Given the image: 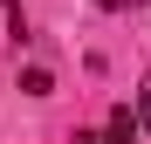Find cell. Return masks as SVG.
Instances as JSON below:
<instances>
[{"mask_svg": "<svg viewBox=\"0 0 151 144\" xmlns=\"http://www.w3.org/2000/svg\"><path fill=\"white\" fill-rule=\"evenodd\" d=\"M131 137H137V117H131V103H117V110H110V137H103V144H131Z\"/></svg>", "mask_w": 151, "mask_h": 144, "instance_id": "1", "label": "cell"}, {"mask_svg": "<svg viewBox=\"0 0 151 144\" xmlns=\"http://www.w3.org/2000/svg\"><path fill=\"white\" fill-rule=\"evenodd\" d=\"M21 89H28V96H48V89H55V76H48V69H28V76H21Z\"/></svg>", "mask_w": 151, "mask_h": 144, "instance_id": "2", "label": "cell"}, {"mask_svg": "<svg viewBox=\"0 0 151 144\" xmlns=\"http://www.w3.org/2000/svg\"><path fill=\"white\" fill-rule=\"evenodd\" d=\"M137 117H144V124H151V76H144V96H137Z\"/></svg>", "mask_w": 151, "mask_h": 144, "instance_id": "3", "label": "cell"}, {"mask_svg": "<svg viewBox=\"0 0 151 144\" xmlns=\"http://www.w3.org/2000/svg\"><path fill=\"white\" fill-rule=\"evenodd\" d=\"M76 144H103V137H96V130H76Z\"/></svg>", "mask_w": 151, "mask_h": 144, "instance_id": "4", "label": "cell"}, {"mask_svg": "<svg viewBox=\"0 0 151 144\" xmlns=\"http://www.w3.org/2000/svg\"><path fill=\"white\" fill-rule=\"evenodd\" d=\"M96 7H110V14H117V7H131V0H96Z\"/></svg>", "mask_w": 151, "mask_h": 144, "instance_id": "5", "label": "cell"}]
</instances>
